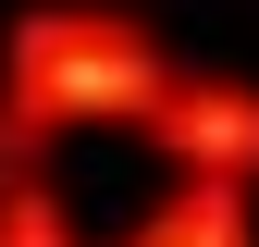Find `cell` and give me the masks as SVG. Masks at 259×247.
Returning <instances> with one entry per match:
<instances>
[{
  "instance_id": "2",
  "label": "cell",
  "mask_w": 259,
  "mask_h": 247,
  "mask_svg": "<svg viewBox=\"0 0 259 247\" xmlns=\"http://www.w3.org/2000/svg\"><path fill=\"white\" fill-rule=\"evenodd\" d=\"M136 136H148L173 173H235V185H259V87H247V74H198V62H173V87L148 99Z\"/></svg>"
},
{
  "instance_id": "4",
  "label": "cell",
  "mask_w": 259,
  "mask_h": 247,
  "mask_svg": "<svg viewBox=\"0 0 259 247\" xmlns=\"http://www.w3.org/2000/svg\"><path fill=\"white\" fill-rule=\"evenodd\" d=\"M0 247H99V235L74 223V198H62L50 161H25V173H0Z\"/></svg>"
},
{
  "instance_id": "3",
  "label": "cell",
  "mask_w": 259,
  "mask_h": 247,
  "mask_svg": "<svg viewBox=\"0 0 259 247\" xmlns=\"http://www.w3.org/2000/svg\"><path fill=\"white\" fill-rule=\"evenodd\" d=\"M123 247H259V185H235V173H173L136 223H123Z\"/></svg>"
},
{
  "instance_id": "1",
  "label": "cell",
  "mask_w": 259,
  "mask_h": 247,
  "mask_svg": "<svg viewBox=\"0 0 259 247\" xmlns=\"http://www.w3.org/2000/svg\"><path fill=\"white\" fill-rule=\"evenodd\" d=\"M160 87H173V50L123 0H37V13H13L0 25V173L62 161V136H99V124L136 136Z\"/></svg>"
}]
</instances>
